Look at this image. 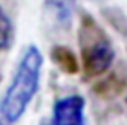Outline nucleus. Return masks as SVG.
I'll return each mask as SVG.
<instances>
[{
    "label": "nucleus",
    "instance_id": "f257e3e1",
    "mask_svg": "<svg viewBox=\"0 0 127 125\" xmlns=\"http://www.w3.org/2000/svg\"><path fill=\"white\" fill-rule=\"evenodd\" d=\"M41 68L42 54L39 47L33 44L28 46L16 65L13 80L0 102V114L3 115L7 122L15 124L26 112L31 99L34 98L39 88Z\"/></svg>",
    "mask_w": 127,
    "mask_h": 125
},
{
    "label": "nucleus",
    "instance_id": "f03ea898",
    "mask_svg": "<svg viewBox=\"0 0 127 125\" xmlns=\"http://www.w3.org/2000/svg\"><path fill=\"white\" fill-rule=\"evenodd\" d=\"M78 44L86 78L101 76L111 68L116 52L99 23L88 13H82L78 26Z\"/></svg>",
    "mask_w": 127,
    "mask_h": 125
},
{
    "label": "nucleus",
    "instance_id": "7ed1b4c3",
    "mask_svg": "<svg viewBox=\"0 0 127 125\" xmlns=\"http://www.w3.org/2000/svg\"><path fill=\"white\" fill-rule=\"evenodd\" d=\"M85 99L78 94L62 98L54 104V125H85Z\"/></svg>",
    "mask_w": 127,
    "mask_h": 125
},
{
    "label": "nucleus",
    "instance_id": "20e7f679",
    "mask_svg": "<svg viewBox=\"0 0 127 125\" xmlns=\"http://www.w3.org/2000/svg\"><path fill=\"white\" fill-rule=\"evenodd\" d=\"M44 18L52 28L70 29L73 21V0H44Z\"/></svg>",
    "mask_w": 127,
    "mask_h": 125
},
{
    "label": "nucleus",
    "instance_id": "39448f33",
    "mask_svg": "<svg viewBox=\"0 0 127 125\" xmlns=\"http://www.w3.org/2000/svg\"><path fill=\"white\" fill-rule=\"evenodd\" d=\"M126 89H127V70H124V68H117V70L111 72L98 85H95V93L99 98H106V99L117 98Z\"/></svg>",
    "mask_w": 127,
    "mask_h": 125
},
{
    "label": "nucleus",
    "instance_id": "423d86ee",
    "mask_svg": "<svg viewBox=\"0 0 127 125\" xmlns=\"http://www.w3.org/2000/svg\"><path fill=\"white\" fill-rule=\"evenodd\" d=\"M51 59L54 60L57 67L64 73L67 75H75L78 72V60L77 55L73 54V50L65 46H54L51 50Z\"/></svg>",
    "mask_w": 127,
    "mask_h": 125
},
{
    "label": "nucleus",
    "instance_id": "0eeeda50",
    "mask_svg": "<svg viewBox=\"0 0 127 125\" xmlns=\"http://www.w3.org/2000/svg\"><path fill=\"white\" fill-rule=\"evenodd\" d=\"M13 44V23L0 7V50H7Z\"/></svg>",
    "mask_w": 127,
    "mask_h": 125
},
{
    "label": "nucleus",
    "instance_id": "6e6552de",
    "mask_svg": "<svg viewBox=\"0 0 127 125\" xmlns=\"http://www.w3.org/2000/svg\"><path fill=\"white\" fill-rule=\"evenodd\" d=\"M0 125H2V124H0Z\"/></svg>",
    "mask_w": 127,
    "mask_h": 125
}]
</instances>
